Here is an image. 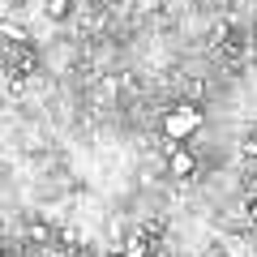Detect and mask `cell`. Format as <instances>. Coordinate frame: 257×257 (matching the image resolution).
<instances>
[{"label": "cell", "mask_w": 257, "mask_h": 257, "mask_svg": "<svg viewBox=\"0 0 257 257\" xmlns=\"http://www.w3.org/2000/svg\"><path fill=\"white\" fill-rule=\"evenodd\" d=\"M206 124L202 103H172V107L159 116V128H163V142H189L197 128Z\"/></svg>", "instance_id": "cell-1"}, {"label": "cell", "mask_w": 257, "mask_h": 257, "mask_svg": "<svg viewBox=\"0 0 257 257\" xmlns=\"http://www.w3.org/2000/svg\"><path fill=\"white\" fill-rule=\"evenodd\" d=\"M163 159H167V176H172V180H193L197 155H193L184 142H163Z\"/></svg>", "instance_id": "cell-2"}, {"label": "cell", "mask_w": 257, "mask_h": 257, "mask_svg": "<svg viewBox=\"0 0 257 257\" xmlns=\"http://www.w3.org/2000/svg\"><path fill=\"white\" fill-rule=\"evenodd\" d=\"M150 248H155V236L150 231H128L124 236V244H120V257H150Z\"/></svg>", "instance_id": "cell-3"}, {"label": "cell", "mask_w": 257, "mask_h": 257, "mask_svg": "<svg viewBox=\"0 0 257 257\" xmlns=\"http://www.w3.org/2000/svg\"><path fill=\"white\" fill-rule=\"evenodd\" d=\"M77 9V0H43V18L47 22H69Z\"/></svg>", "instance_id": "cell-4"}, {"label": "cell", "mask_w": 257, "mask_h": 257, "mask_svg": "<svg viewBox=\"0 0 257 257\" xmlns=\"http://www.w3.org/2000/svg\"><path fill=\"white\" fill-rule=\"evenodd\" d=\"M5 39H9V47H30V30L22 26V22H13V18H5Z\"/></svg>", "instance_id": "cell-5"}, {"label": "cell", "mask_w": 257, "mask_h": 257, "mask_svg": "<svg viewBox=\"0 0 257 257\" xmlns=\"http://www.w3.org/2000/svg\"><path fill=\"white\" fill-rule=\"evenodd\" d=\"M26 240L30 244H47V240H52V227H47L43 219H30L26 223Z\"/></svg>", "instance_id": "cell-6"}, {"label": "cell", "mask_w": 257, "mask_h": 257, "mask_svg": "<svg viewBox=\"0 0 257 257\" xmlns=\"http://www.w3.org/2000/svg\"><path fill=\"white\" fill-rule=\"evenodd\" d=\"M244 223H248V227H257V193L244 202Z\"/></svg>", "instance_id": "cell-7"}]
</instances>
